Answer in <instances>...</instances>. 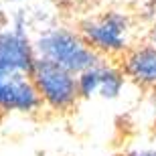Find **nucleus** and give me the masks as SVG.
Listing matches in <instances>:
<instances>
[{"label": "nucleus", "mask_w": 156, "mask_h": 156, "mask_svg": "<svg viewBox=\"0 0 156 156\" xmlns=\"http://www.w3.org/2000/svg\"><path fill=\"white\" fill-rule=\"evenodd\" d=\"M39 53L43 59H49L53 63L61 65L65 69H69L71 73H81V71L95 67V53L89 47L79 41L73 33L63 29L49 30L47 35L41 37L39 41Z\"/></svg>", "instance_id": "obj_1"}, {"label": "nucleus", "mask_w": 156, "mask_h": 156, "mask_svg": "<svg viewBox=\"0 0 156 156\" xmlns=\"http://www.w3.org/2000/svg\"><path fill=\"white\" fill-rule=\"evenodd\" d=\"M33 83L39 93L55 108L65 110L77 99V81L69 69L53 63L49 59H35L30 69Z\"/></svg>", "instance_id": "obj_2"}, {"label": "nucleus", "mask_w": 156, "mask_h": 156, "mask_svg": "<svg viewBox=\"0 0 156 156\" xmlns=\"http://www.w3.org/2000/svg\"><path fill=\"white\" fill-rule=\"evenodd\" d=\"M39 105V89L23 71L0 69V110L30 112Z\"/></svg>", "instance_id": "obj_3"}, {"label": "nucleus", "mask_w": 156, "mask_h": 156, "mask_svg": "<svg viewBox=\"0 0 156 156\" xmlns=\"http://www.w3.org/2000/svg\"><path fill=\"white\" fill-rule=\"evenodd\" d=\"M83 33L93 47L104 51H120L124 49V35H126V18L110 12L98 20H89L83 24Z\"/></svg>", "instance_id": "obj_4"}, {"label": "nucleus", "mask_w": 156, "mask_h": 156, "mask_svg": "<svg viewBox=\"0 0 156 156\" xmlns=\"http://www.w3.org/2000/svg\"><path fill=\"white\" fill-rule=\"evenodd\" d=\"M35 65L33 49H30L23 30H12L0 35V69L30 73Z\"/></svg>", "instance_id": "obj_5"}, {"label": "nucleus", "mask_w": 156, "mask_h": 156, "mask_svg": "<svg viewBox=\"0 0 156 156\" xmlns=\"http://www.w3.org/2000/svg\"><path fill=\"white\" fill-rule=\"evenodd\" d=\"M126 71L128 75L134 77L140 83H156V49H138L134 51L126 61Z\"/></svg>", "instance_id": "obj_6"}, {"label": "nucleus", "mask_w": 156, "mask_h": 156, "mask_svg": "<svg viewBox=\"0 0 156 156\" xmlns=\"http://www.w3.org/2000/svg\"><path fill=\"white\" fill-rule=\"evenodd\" d=\"M124 85V77L118 73L116 69H99V91L105 98H116L122 91Z\"/></svg>", "instance_id": "obj_7"}, {"label": "nucleus", "mask_w": 156, "mask_h": 156, "mask_svg": "<svg viewBox=\"0 0 156 156\" xmlns=\"http://www.w3.org/2000/svg\"><path fill=\"white\" fill-rule=\"evenodd\" d=\"M99 87V69L89 67V69L81 71L79 79H77V93H81L83 98H89L91 93L98 91Z\"/></svg>", "instance_id": "obj_8"}, {"label": "nucleus", "mask_w": 156, "mask_h": 156, "mask_svg": "<svg viewBox=\"0 0 156 156\" xmlns=\"http://www.w3.org/2000/svg\"><path fill=\"white\" fill-rule=\"evenodd\" d=\"M132 156H156V154H152V152H138V154H132Z\"/></svg>", "instance_id": "obj_9"}, {"label": "nucleus", "mask_w": 156, "mask_h": 156, "mask_svg": "<svg viewBox=\"0 0 156 156\" xmlns=\"http://www.w3.org/2000/svg\"><path fill=\"white\" fill-rule=\"evenodd\" d=\"M154 43H156V30H154Z\"/></svg>", "instance_id": "obj_10"}]
</instances>
